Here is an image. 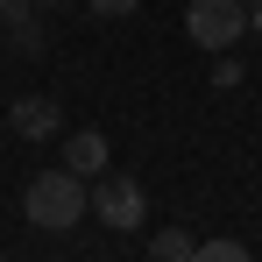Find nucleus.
Here are the masks:
<instances>
[{
    "label": "nucleus",
    "instance_id": "f8f14e48",
    "mask_svg": "<svg viewBox=\"0 0 262 262\" xmlns=\"http://www.w3.org/2000/svg\"><path fill=\"white\" fill-rule=\"evenodd\" d=\"M248 29H255V36H262V0H255V7H248Z\"/></svg>",
    "mask_w": 262,
    "mask_h": 262
},
{
    "label": "nucleus",
    "instance_id": "ddd939ff",
    "mask_svg": "<svg viewBox=\"0 0 262 262\" xmlns=\"http://www.w3.org/2000/svg\"><path fill=\"white\" fill-rule=\"evenodd\" d=\"M36 7H64V0H36Z\"/></svg>",
    "mask_w": 262,
    "mask_h": 262
},
{
    "label": "nucleus",
    "instance_id": "0eeeda50",
    "mask_svg": "<svg viewBox=\"0 0 262 262\" xmlns=\"http://www.w3.org/2000/svg\"><path fill=\"white\" fill-rule=\"evenodd\" d=\"M149 255L156 262H199V234L191 227H163V234H149Z\"/></svg>",
    "mask_w": 262,
    "mask_h": 262
},
{
    "label": "nucleus",
    "instance_id": "39448f33",
    "mask_svg": "<svg viewBox=\"0 0 262 262\" xmlns=\"http://www.w3.org/2000/svg\"><path fill=\"white\" fill-rule=\"evenodd\" d=\"M64 170H78V177H99V170H106V135H99V128H78V135H64Z\"/></svg>",
    "mask_w": 262,
    "mask_h": 262
},
{
    "label": "nucleus",
    "instance_id": "1a4fd4ad",
    "mask_svg": "<svg viewBox=\"0 0 262 262\" xmlns=\"http://www.w3.org/2000/svg\"><path fill=\"white\" fill-rule=\"evenodd\" d=\"M213 85H241V64H234L227 50H220V64H213Z\"/></svg>",
    "mask_w": 262,
    "mask_h": 262
},
{
    "label": "nucleus",
    "instance_id": "6e6552de",
    "mask_svg": "<svg viewBox=\"0 0 262 262\" xmlns=\"http://www.w3.org/2000/svg\"><path fill=\"white\" fill-rule=\"evenodd\" d=\"M248 241H199V262H241Z\"/></svg>",
    "mask_w": 262,
    "mask_h": 262
},
{
    "label": "nucleus",
    "instance_id": "423d86ee",
    "mask_svg": "<svg viewBox=\"0 0 262 262\" xmlns=\"http://www.w3.org/2000/svg\"><path fill=\"white\" fill-rule=\"evenodd\" d=\"M7 57H21V64H29V57H43L50 50V36H43V21H36V14H21V21H7Z\"/></svg>",
    "mask_w": 262,
    "mask_h": 262
},
{
    "label": "nucleus",
    "instance_id": "f257e3e1",
    "mask_svg": "<svg viewBox=\"0 0 262 262\" xmlns=\"http://www.w3.org/2000/svg\"><path fill=\"white\" fill-rule=\"evenodd\" d=\"M21 213L36 220L43 234H64V227H78V220L92 213V177H78V170H36L29 177V191H21Z\"/></svg>",
    "mask_w": 262,
    "mask_h": 262
},
{
    "label": "nucleus",
    "instance_id": "7ed1b4c3",
    "mask_svg": "<svg viewBox=\"0 0 262 262\" xmlns=\"http://www.w3.org/2000/svg\"><path fill=\"white\" fill-rule=\"evenodd\" d=\"M92 213L106 220L114 234H142V220H149V199H142V184L121 170H99L92 177Z\"/></svg>",
    "mask_w": 262,
    "mask_h": 262
},
{
    "label": "nucleus",
    "instance_id": "f03ea898",
    "mask_svg": "<svg viewBox=\"0 0 262 262\" xmlns=\"http://www.w3.org/2000/svg\"><path fill=\"white\" fill-rule=\"evenodd\" d=\"M184 36L199 50H234L241 36H248V0H191L184 7Z\"/></svg>",
    "mask_w": 262,
    "mask_h": 262
},
{
    "label": "nucleus",
    "instance_id": "9b49d317",
    "mask_svg": "<svg viewBox=\"0 0 262 262\" xmlns=\"http://www.w3.org/2000/svg\"><path fill=\"white\" fill-rule=\"evenodd\" d=\"M29 7H36V0H0V21H21Z\"/></svg>",
    "mask_w": 262,
    "mask_h": 262
},
{
    "label": "nucleus",
    "instance_id": "20e7f679",
    "mask_svg": "<svg viewBox=\"0 0 262 262\" xmlns=\"http://www.w3.org/2000/svg\"><path fill=\"white\" fill-rule=\"evenodd\" d=\"M7 128L21 135V142H57V135H64V106L43 99V92H36V99H14V106H7Z\"/></svg>",
    "mask_w": 262,
    "mask_h": 262
},
{
    "label": "nucleus",
    "instance_id": "9d476101",
    "mask_svg": "<svg viewBox=\"0 0 262 262\" xmlns=\"http://www.w3.org/2000/svg\"><path fill=\"white\" fill-rule=\"evenodd\" d=\"M92 14H135V7H142V0H85Z\"/></svg>",
    "mask_w": 262,
    "mask_h": 262
}]
</instances>
